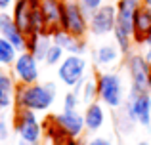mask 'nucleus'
<instances>
[{
	"instance_id": "nucleus-1",
	"label": "nucleus",
	"mask_w": 151,
	"mask_h": 145,
	"mask_svg": "<svg viewBox=\"0 0 151 145\" xmlns=\"http://www.w3.org/2000/svg\"><path fill=\"white\" fill-rule=\"evenodd\" d=\"M58 96V86L54 82H35V84H17L15 90V107L29 109L35 113H44L54 105Z\"/></svg>"
},
{
	"instance_id": "nucleus-2",
	"label": "nucleus",
	"mask_w": 151,
	"mask_h": 145,
	"mask_svg": "<svg viewBox=\"0 0 151 145\" xmlns=\"http://www.w3.org/2000/svg\"><path fill=\"white\" fill-rule=\"evenodd\" d=\"M98 80V99L109 109H119L124 103V84L119 73L105 71L96 76Z\"/></svg>"
},
{
	"instance_id": "nucleus-3",
	"label": "nucleus",
	"mask_w": 151,
	"mask_h": 145,
	"mask_svg": "<svg viewBox=\"0 0 151 145\" xmlns=\"http://www.w3.org/2000/svg\"><path fill=\"white\" fill-rule=\"evenodd\" d=\"M14 130L17 132L19 139L33 145H38L44 136V126H42L40 119L37 116L35 111H29V109H15Z\"/></svg>"
},
{
	"instance_id": "nucleus-4",
	"label": "nucleus",
	"mask_w": 151,
	"mask_h": 145,
	"mask_svg": "<svg viewBox=\"0 0 151 145\" xmlns=\"http://www.w3.org/2000/svg\"><path fill=\"white\" fill-rule=\"evenodd\" d=\"M61 29L71 33L77 38H84L86 33H90V15L78 4V0H65V11H63V17H61Z\"/></svg>"
},
{
	"instance_id": "nucleus-5",
	"label": "nucleus",
	"mask_w": 151,
	"mask_h": 145,
	"mask_svg": "<svg viewBox=\"0 0 151 145\" xmlns=\"http://www.w3.org/2000/svg\"><path fill=\"white\" fill-rule=\"evenodd\" d=\"M86 59L78 54H67L63 57V61L58 65V78L63 82L65 86L75 88L77 84H81L86 78Z\"/></svg>"
},
{
	"instance_id": "nucleus-6",
	"label": "nucleus",
	"mask_w": 151,
	"mask_h": 145,
	"mask_svg": "<svg viewBox=\"0 0 151 145\" xmlns=\"http://www.w3.org/2000/svg\"><path fill=\"white\" fill-rule=\"evenodd\" d=\"M126 69L130 74L132 82V92H149V73H151V63L145 59L142 54H128L126 57Z\"/></svg>"
},
{
	"instance_id": "nucleus-7",
	"label": "nucleus",
	"mask_w": 151,
	"mask_h": 145,
	"mask_svg": "<svg viewBox=\"0 0 151 145\" xmlns=\"http://www.w3.org/2000/svg\"><path fill=\"white\" fill-rule=\"evenodd\" d=\"M12 74H14L17 84H35V82H38L40 69H38V59L35 57V54H31L29 50L19 52L15 63L12 65Z\"/></svg>"
},
{
	"instance_id": "nucleus-8",
	"label": "nucleus",
	"mask_w": 151,
	"mask_h": 145,
	"mask_svg": "<svg viewBox=\"0 0 151 145\" xmlns=\"http://www.w3.org/2000/svg\"><path fill=\"white\" fill-rule=\"evenodd\" d=\"M117 29V8L115 4H103L90 15V33L94 36H107Z\"/></svg>"
},
{
	"instance_id": "nucleus-9",
	"label": "nucleus",
	"mask_w": 151,
	"mask_h": 145,
	"mask_svg": "<svg viewBox=\"0 0 151 145\" xmlns=\"http://www.w3.org/2000/svg\"><path fill=\"white\" fill-rule=\"evenodd\" d=\"M142 6H144L142 0H117V4H115V8H117V29L115 31H121V33L132 36L134 17Z\"/></svg>"
},
{
	"instance_id": "nucleus-10",
	"label": "nucleus",
	"mask_w": 151,
	"mask_h": 145,
	"mask_svg": "<svg viewBox=\"0 0 151 145\" xmlns=\"http://www.w3.org/2000/svg\"><path fill=\"white\" fill-rule=\"evenodd\" d=\"M38 10L44 19L46 31L52 34L58 29H61V17L65 11V0H40Z\"/></svg>"
},
{
	"instance_id": "nucleus-11",
	"label": "nucleus",
	"mask_w": 151,
	"mask_h": 145,
	"mask_svg": "<svg viewBox=\"0 0 151 145\" xmlns=\"http://www.w3.org/2000/svg\"><path fill=\"white\" fill-rule=\"evenodd\" d=\"M0 36L10 40L12 44L17 48V52H25L27 50V40H29V36L17 27V23L12 17V14L0 11Z\"/></svg>"
},
{
	"instance_id": "nucleus-12",
	"label": "nucleus",
	"mask_w": 151,
	"mask_h": 145,
	"mask_svg": "<svg viewBox=\"0 0 151 145\" xmlns=\"http://www.w3.org/2000/svg\"><path fill=\"white\" fill-rule=\"evenodd\" d=\"M128 105L132 109L140 126H149L151 124V96L149 92H132L128 96Z\"/></svg>"
},
{
	"instance_id": "nucleus-13",
	"label": "nucleus",
	"mask_w": 151,
	"mask_h": 145,
	"mask_svg": "<svg viewBox=\"0 0 151 145\" xmlns=\"http://www.w3.org/2000/svg\"><path fill=\"white\" fill-rule=\"evenodd\" d=\"M54 119L67 134L75 136V138H81L82 132L86 130L84 115H81L78 111H61L59 115H55Z\"/></svg>"
},
{
	"instance_id": "nucleus-14",
	"label": "nucleus",
	"mask_w": 151,
	"mask_h": 145,
	"mask_svg": "<svg viewBox=\"0 0 151 145\" xmlns=\"http://www.w3.org/2000/svg\"><path fill=\"white\" fill-rule=\"evenodd\" d=\"M149 36H151V8L142 6L134 17V33H132L134 44L138 46L145 44Z\"/></svg>"
},
{
	"instance_id": "nucleus-15",
	"label": "nucleus",
	"mask_w": 151,
	"mask_h": 145,
	"mask_svg": "<svg viewBox=\"0 0 151 145\" xmlns=\"http://www.w3.org/2000/svg\"><path fill=\"white\" fill-rule=\"evenodd\" d=\"M52 40H54V44H58L59 48L65 50V54H78V56H84V52H86L84 38H77L71 33L63 31V29H58L55 33H52Z\"/></svg>"
},
{
	"instance_id": "nucleus-16",
	"label": "nucleus",
	"mask_w": 151,
	"mask_h": 145,
	"mask_svg": "<svg viewBox=\"0 0 151 145\" xmlns=\"http://www.w3.org/2000/svg\"><path fill=\"white\" fill-rule=\"evenodd\" d=\"M15 90L17 82L14 74L0 69V111H8L12 105H15Z\"/></svg>"
},
{
	"instance_id": "nucleus-17",
	"label": "nucleus",
	"mask_w": 151,
	"mask_h": 145,
	"mask_svg": "<svg viewBox=\"0 0 151 145\" xmlns=\"http://www.w3.org/2000/svg\"><path fill=\"white\" fill-rule=\"evenodd\" d=\"M84 115V122H86V130L88 132H98L101 130V126L105 124V109H103L101 101H94V103L86 105Z\"/></svg>"
},
{
	"instance_id": "nucleus-18",
	"label": "nucleus",
	"mask_w": 151,
	"mask_h": 145,
	"mask_svg": "<svg viewBox=\"0 0 151 145\" xmlns=\"http://www.w3.org/2000/svg\"><path fill=\"white\" fill-rule=\"evenodd\" d=\"M121 56H122V52L117 46V42H115V44H101L100 48L96 50V54H94L96 63L103 69L115 67V65L119 63V59H121Z\"/></svg>"
},
{
	"instance_id": "nucleus-19",
	"label": "nucleus",
	"mask_w": 151,
	"mask_h": 145,
	"mask_svg": "<svg viewBox=\"0 0 151 145\" xmlns=\"http://www.w3.org/2000/svg\"><path fill=\"white\" fill-rule=\"evenodd\" d=\"M54 40H52V34L50 33H38V34H31L29 40H27V50L31 54H35L38 61H44L46 52L52 48Z\"/></svg>"
},
{
	"instance_id": "nucleus-20",
	"label": "nucleus",
	"mask_w": 151,
	"mask_h": 145,
	"mask_svg": "<svg viewBox=\"0 0 151 145\" xmlns=\"http://www.w3.org/2000/svg\"><path fill=\"white\" fill-rule=\"evenodd\" d=\"M136 124H138V120H136V116H134L132 109H130L128 101H126L124 105H121V107L117 109V115H115V126H117V130L121 132V134H130Z\"/></svg>"
},
{
	"instance_id": "nucleus-21",
	"label": "nucleus",
	"mask_w": 151,
	"mask_h": 145,
	"mask_svg": "<svg viewBox=\"0 0 151 145\" xmlns=\"http://www.w3.org/2000/svg\"><path fill=\"white\" fill-rule=\"evenodd\" d=\"M19 52L10 40H6L4 36H0V69L4 67H12L17 59Z\"/></svg>"
},
{
	"instance_id": "nucleus-22",
	"label": "nucleus",
	"mask_w": 151,
	"mask_h": 145,
	"mask_svg": "<svg viewBox=\"0 0 151 145\" xmlns=\"http://www.w3.org/2000/svg\"><path fill=\"white\" fill-rule=\"evenodd\" d=\"M81 99L86 105L94 103L98 99V80L96 78H84V82L81 86Z\"/></svg>"
},
{
	"instance_id": "nucleus-23",
	"label": "nucleus",
	"mask_w": 151,
	"mask_h": 145,
	"mask_svg": "<svg viewBox=\"0 0 151 145\" xmlns=\"http://www.w3.org/2000/svg\"><path fill=\"white\" fill-rule=\"evenodd\" d=\"M63 54H65V50H63V48H59L58 44H52V48L46 52L44 61H42V63L48 65V67H58V65L63 61V57H65Z\"/></svg>"
},
{
	"instance_id": "nucleus-24",
	"label": "nucleus",
	"mask_w": 151,
	"mask_h": 145,
	"mask_svg": "<svg viewBox=\"0 0 151 145\" xmlns=\"http://www.w3.org/2000/svg\"><path fill=\"white\" fill-rule=\"evenodd\" d=\"M115 42H117V46L121 48V52L122 54H130V48H132V44H134V38L132 36H128V34H124V33H121V31H115Z\"/></svg>"
},
{
	"instance_id": "nucleus-25",
	"label": "nucleus",
	"mask_w": 151,
	"mask_h": 145,
	"mask_svg": "<svg viewBox=\"0 0 151 145\" xmlns=\"http://www.w3.org/2000/svg\"><path fill=\"white\" fill-rule=\"evenodd\" d=\"M78 103H81V96L75 90L63 96V111H78Z\"/></svg>"
},
{
	"instance_id": "nucleus-26",
	"label": "nucleus",
	"mask_w": 151,
	"mask_h": 145,
	"mask_svg": "<svg viewBox=\"0 0 151 145\" xmlns=\"http://www.w3.org/2000/svg\"><path fill=\"white\" fill-rule=\"evenodd\" d=\"M78 4L84 8V11H86L88 15H92L94 11L100 10L103 4H105V0H78Z\"/></svg>"
},
{
	"instance_id": "nucleus-27",
	"label": "nucleus",
	"mask_w": 151,
	"mask_h": 145,
	"mask_svg": "<svg viewBox=\"0 0 151 145\" xmlns=\"http://www.w3.org/2000/svg\"><path fill=\"white\" fill-rule=\"evenodd\" d=\"M10 136V120L6 116V111H0V141H6Z\"/></svg>"
},
{
	"instance_id": "nucleus-28",
	"label": "nucleus",
	"mask_w": 151,
	"mask_h": 145,
	"mask_svg": "<svg viewBox=\"0 0 151 145\" xmlns=\"http://www.w3.org/2000/svg\"><path fill=\"white\" fill-rule=\"evenodd\" d=\"M84 145H113V141L109 138H103V136H96V138L88 139Z\"/></svg>"
},
{
	"instance_id": "nucleus-29",
	"label": "nucleus",
	"mask_w": 151,
	"mask_h": 145,
	"mask_svg": "<svg viewBox=\"0 0 151 145\" xmlns=\"http://www.w3.org/2000/svg\"><path fill=\"white\" fill-rule=\"evenodd\" d=\"M144 56H145V59L151 63V36L147 38V42H145V54Z\"/></svg>"
},
{
	"instance_id": "nucleus-30",
	"label": "nucleus",
	"mask_w": 151,
	"mask_h": 145,
	"mask_svg": "<svg viewBox=\"0 0 151 145\" xmlns=\"http://www.w3.org/2000/svg\"><path fill=\"white\" fill-rule=\"evenodd\" d=\"M15 0H0V11H6L10 6H14Z\"/></svg>"
},
{
	"instance_id": "nucleus-31",
	"label": "nucleus",
	"mask_w": 151,
	"mask_h": 145,
	"mask_svg": "<svg viewBox=\"0 0 151 145\" xmlns=\"http://www.w3.org/2000/svg\"><path fill=\"white\" fill-rule=\"evenodd\" d=\"M142 4H144L145 8H151V0H142Z\"/></svg>"
},
{
	"instance_id": "nucleus-32",
	"label": "nucleus",
	"mask_w": 151,
	"mask_h": 145,
	"mask_svg": "<svg viewBox=\"0 0 151 145\" xmlns=\"http://www.w3.org/2000/svg\"><path fill=\"white\" fill-rule=\"evenodd\" d=\"M17 145H33V143H27V141H23V139H19V143Z\"/></svg>"
},
{
	"instance_id": "nucleus-33",
	"label": "nucleus",
	"mask_w": 151,
	"mask_h": 145,
	"mask_svg": "<svg viewBox=\"0 0 151 145\" xmlns=\"http://www.w3.org/2000/svg\"><path fill=\"white\" fill-rule=\"evenodd\" d=\"M138 145H149V143H145V141H140V143H138Z\"/></svg>"
},
{
	"instance_id": "nucleus-34",
	"label": "nucleus",
	"mask_w": 151,
	"mask_h": 145,
	"mask_svg": "<svg viewBox=\"0 0 151 145\" xmlns=\"http://www.w3.org/2000/svg\"><path fill=\"white\" fill-rule=\"evenodd\" d=\"M149 88H151V73H149Z\"/></svg>"
},
{
	"instance_id": "nucleus-35",
	"label": "nucleus",
	"mask_w": 151,
	"mask_h": 145,
	"mask_svg": "<svg viewBox=\"0 0 151 145\" xmlns=\"http://www.w3.org/2000/svg\"><path fill=\"white\" fill-rule=\"evenodd\" d=\"M50 145H52V143H50Z\"/></svg>"
}]
</instances>
